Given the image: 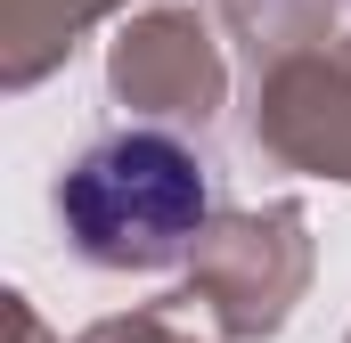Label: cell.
Masks as SVG:
<instances>
[{
  "instance_id": "1",
  "label": "cell",
  "mask_w": 351,
  "mask_h": 343,
  "mask_svg": "<svg viewBox=\"0 0 351 343\" xmlns=\"http://www.w3.org/2000/svg\"><path fill=\"white\" fill-rule=\"evenodd\" d=\"M58 213L98 270H164L213 221V172L172 131H114L82 147L58 188Z\"/></svg>"
}]
</instances>
